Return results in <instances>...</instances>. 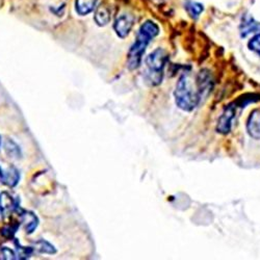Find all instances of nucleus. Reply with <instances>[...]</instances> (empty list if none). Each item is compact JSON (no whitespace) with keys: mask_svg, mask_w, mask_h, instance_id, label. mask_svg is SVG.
<instances>
[{"mask_svg":"<svg viewBox=\"0 0 260 260\" xmlns=\"http://www.w3.org/2000/svg\"><path fill=\"white\" fill-rule=\"evenodd\" d=\"M159 34V27L152 21L145 22L139 30L136 41L128 53V68L130 70L138 69L141 65L143 54L148 44Z\"/></svg>","mask_w":260,"mask_h":260,"instance_id":"obj_2","label":"nucleus"},{"mask_svg":"<svg viewBox=\"0 0 260 260\" xmlns=\"http://www.w3.org/2000/svg\"><path fill=\"white\" fill-rule=\"evenodd\" d=\"M5 149H6V152L8 153V155H10V157L16 158V159H19L21 157V151L19 149V146L15 142H13L12 140H8L6 142Z\"/></svg>","mask_w":260,"mask_h":260,"instance_id":"obj_12","label":"nucleus"},{"mask_svg":"<svg viewBox=\"0 0 260 260\" xmlns=\"http://www.w3.org/2000/svg\"><path fill=\"white\" fill-rule=\"evenodd\" d=\"M167 62V53L163 49H156L146 59L147 72L146 79L151 86H157L161 83L163 68Z\"/></svg>","mask_w":260,"mask_h":260,"instance_id":"obj_3","label":"nucleus"},{"mask_svg":"<svg viewBox=\"0 0 260 260\" xmlns=\"http://www.w3.org/2000/svg\"><path fill=\"white\" fill-rule=\"evenodd\" d=\"M247 129L252 138H254L256 140L260 139V119H259V115H258L257 111L253 112L251 114V116L249 117Z\"/></svg>","mask_w":260,"mask_h":260,"instance_id":"obj_9","label":"nucleus"},{"mask_svg":"<svg viewBox=\"0 0 260 260\" xmlns=\"http://www.w3.org/2000/svg\"><path fill=\"white\" fill-rule=\"evenodd\" d=\"M97 0H76V12L81 16L88 15L89 13H91Z\"/></svg>","mask_w":260,"mask_h":260,"instance_id":"obj_11","label":"nucleus"},{"mask_svg":"<svg viewBox=\"0 0 260 260\" xmlns=\"http://www.w3.org/2000/svg\"><path fill=\"white\" fill-rule=\"evenodd\" d=\"M185 9H186V11L188 13V15L191 18H194V19H197L201 15L203 10H204V8H203V6L201 4L194 3V2L187 3L186 6H185Z\"/></svg>","mask_w":260,"mask_h":260,"instance_id":"obj_13","label":"nucleus"},{"mask_svg":"<svg viewBox=\"0 0 260 260\" xmlns=\"http://www.w3.org/2000/svg\"><path fill=\"white\" fill-rule=\"evenodd\" d=\"M20 179V174L17 168L15 167H9L8 169H3L0 167V180L3 183L10 187L16 186Z\"/></svg>","mask_w":260,"mask_h":260,"instance_id":"obj_5","label":"nucleus"},{"mask_svg":"<svg viewBox=\"0 0 260 260\" xmlns=\"http://www.w3.org/2000/svg\"><path fill=\"white\" fill-rule=\"evenodd\" d=\"M35 247L39 252L44 253V254H56L57 253L56 248H54L51 243H49L48 241H46L44 239L38 240L35 243Z\"/></svg>","mask_w":260,"mask_h":260,"instance_id":"obj_14","label":"nucleus"},{"mask_svg":"<svg viewBox=\"0 0 260 260\" xmlns=\"http://www.w3.org/2000/svg\"><path fill=\"white\" fill-rule=\"evenodd\" d=\"M234 118V107H227L217 122V131L221 133H228L231 129V122Z\"/></svg>","mask_w":260,"mask_h":260,"instance_id":"obj_6","label":"nucleus"},{"mask_svg":"<svg viewBox=\"0 0 260 260\" xmlns=\"http://www.w3.org/2000/svg\"><path fill=\"white\" fill-rule=\"evenodd\" d=\"M134 17L132 15H130V14H121L117 17L114 24L116 34L122 39L126 38L132 29Z\"/></svg>","mask_w":260,"mask_h":260,"instance_id":"obj_4","label":"nucleus"},{"mask_svg":"<svg viewBox=\"0 0 260 260\" xmlns=\"http://www.w3.org/2000/svg\"><path fill=\"white\" fill-rule=\"evenodd\" d=\"M174 95L178 107L185 112L193 111L198 105L202 95L198 79H193L188 73L181 75L176 85Z\"/></svg>","mask_w":260,"mask_h":260,"instance_id":"obj_1","label":"nucleus"},{"mask_svg":"<svg viewBox=\"0 0 260 260\" xmlns=\"http://www.w3.org/2000/svg\"><path fill=\"white\" fill-rule=\"evenodd\" d=\"M15 245H16V257H17V259L29 258V257H31V255L34 252V250L32 248L22 247L18 240H15Z\"/></svg>","mask_w":260,"mask_h":260,"instance_id":"obj_15","label":"nucleus"},{"mask_svg":"<svg viewBox=\"0 0 260 260\" xmlns=\"http://www.w3.org/2000/svg\"><path fill=\"white\" fill-rule=\"evenodd\" d=\"M0 258L2 259H17L16 257V254L14 253V251H12L11 249L7 248V247H4L2 250H0Z\"/></svg>","mask_w":260,"mask_h":260,"instance_id":"obj_18","label":"nucleus"},{"mask_svg":"<svg viewBox=\"0 0 260 260\" xmlns=\"http://www.w3.org/2000/svg\"><path fill=\"white\" fill-rule=\"evenodd\" d=\"M249 49L254 51L255 53H257L258 56L260 57V33L257 34L255 37H253L248 43Z\"/></svg>","mask_w":260,"mask_h":260,"instance_id":"obj_17","label":"nucleus"},{"mask_svg":"<svg viewBox=\"0 0 260 260\" xmlns=\"http://www.w3.org/2000/svg\"><path fill=\"white\" fill-rule=\"evenodd\" d=\"M21 221L25 224V230L29 234H32L39 225V220L35 213L23 210L21 212Z\"/></svg>","mask_w":260,"mask_h":260,"instance_id":"obj_8","label":"nucleus"},{"mask_svg":"<svg viewBox=\"0 0 260 260\" xmlns=\"http://www.w3.org/2000/svg\"><path fill=\"white\" fill-rule=\"evenodd\" d=\"M16 207V203L13 200L11 195L7 191H4L0 195V212H2V215L4 217L9 216Z\"/></svg>","mask_w":260,"mask_h":260,"instance_id":"obj_7","label":"nucleus"},{"mask_svg":"<svg viewBox=\"0 0 260 260\" xmlns=\"http://www.w3.org/2000/svg\"><path fill=\"white\" fill-rule=\"evenodd\" d=\"M18 228H19V223L12 224L11 226H6L5 228L2 229V235L6 238H12L14 234L16 233Z\"/></svg>","mask_w":260,"mask_h":260,"instance_id":"obj_16","label":"nucleus"},{"mask_svg":"<svg viewBox=\"0 0 260 260\" xmlns=\"http://www.w3.org/2000/svg\"><path fill=\"white\" fill-rule=\"evenodd\" d=\"M95 21L99 26H105L111 21V11L106 7H99L95 14Z\"/></svg>","mask_w":260,"mask_h":260,"instance_id":"obj_10","label":"nucleus"}]
</instances>
